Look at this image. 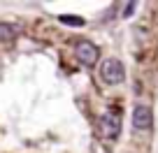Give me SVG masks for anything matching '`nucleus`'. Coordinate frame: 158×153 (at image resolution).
<instances>
[{
  "instance_id": "1",
  "label": "nucleus",
  "mask_w": 158,
  "mask_h": 153,
  "mask_svg": "<svg viewBox=\"0 0 158 153\" xmlns=\"http://www.w3.org/2000/svg\"><path fill=\"white\" fill-rule=\"evenodd\" d=\"M100 77H102V81H105V84H109V86L123 84V79H126L123 63H121L118 58H107L102 65H100Z\"/></svg>"
},
{
  "instance_id": "2",
  "label": "nucleus",
  "mask_w": 158,
  "mask_h": 153,
  "mask_svg": "<svg viewBox=\"0 0 158 153\" xmlns=\"http://www.w3.org/2000/svg\"><path fill=\"white\" fill-rule=\"evenodd\" d=\"M98 130L102 135V139H116L121 135V116L116 111H105L98 119Z\"/></svg>"
},
{
  "instance_id": "3",
  "label": "nucleus",
  "mask_w": 158,
  "mask_h": 153,
  "mask_svg": "<svg viewBox=\"0 0 158 153\" xmlns=\"http://www.w3.org/2000/svg\"><path fill=\"white\" fill-rule=\"evenodd\" d=\"M74 58L84 65V67H91V65L98 63L100 49L93 44V42H77V44H74Z\"/></svg>"
},
{
  "instance_id": "4",
  "label": "nucleus",
  "mask_w": 158,
  "mask_h": 153,
  "mask_svg": "<svg viewBox=\"0 0 158 153\" xmlns=\"http://www.w3.org/2000/svg\"><path fill=\"white\" fill-rule=\"evenodd\" d=\"M153 125V111L147 104H137L133 109V128L135 130H149Z\"/></svg>"
},
{
  "instance_id": "5",
  "label": "nucleus",
  "mask_w": 158,
  "mask_h": 153,
  "mask_svg": "<svg viewBox=\"0 0 158 153\" xmlns=\"http://www.w3.org/2000/svg\"><path fill=\"white\" fill-rule=\"evenodd\" d=\"M16 26H12V23H0V42H10V40H14L16 37Z\"/></svg>"
},
{
  "instance_id": "6",
  "label": "nucleus",
  "mask_w": 158,
  "mask_h": 153,
  "mask_svg": "<svg viewBox=\"0 0 158 153\" xmlns=\"http://www.w3.org/2000/svg\"><path fill=\"white\" fill-rule=\"evenodd\" d=\"M60 21H63V23H70V26H81L84 23V19H79V16H60Z\"/></svg>"
},
{
  "instance_id": "7",
  "label": "nucleus",
  "mask_w": 158,
  "mask_h": 153,
  "mask_svg": "<svg viewBox=\"0 0 158 153\" xmlns=\"http://www.w3.org/2000/svg\"><path fill=\"white\" fill-rule=\"evenodd\" d=\"M133 10H135V2H130V5H128V7H126V12H123V16H130V14H133Z\"/></svg>"
}]
</instances>
